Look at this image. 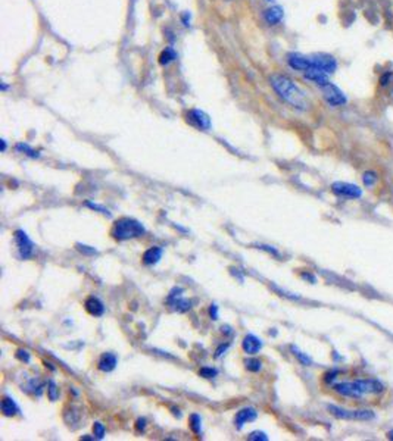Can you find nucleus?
<instances>
[{"instance_id":"ddd939ff","label":"nucleus","mask_w":393,"mask_h":441,"mask_svg":"<svg viewBox=\"0 0 393 441\" xmlns=\"http://www.w3.org/2000/svg\"><path fill=\"white\" fill-rule=\"evenodd\" d=\"M258 418V412L255 407H243L237 412L234 419V423L237 426V429H242L245 426V423L248 422H254Z\"/></svg>"},{"instance_id":"f03ea898","label":"nucleus","mask_w":393,"mask_h":441,"mask_svg":"<svg viewBox=\"0 0 393 441\" xmlns=\"http://www.w3.org/2000/svg\"><path fill=\"white\" fill-rule=\"evenodd\" d=\"M333 390L343 397L362 399L365 396L380 394L383 391V384L377 380H356L348 383H337L333 385Z\"/></svg>"},{"instance_id":"cd10ccee","label":"nucleus","mask_w":393,"mask_h":441,"mask_svg":"<svg viewBox=\"0 0 393 441\" xmlns=\"http://www.w3.org/2000/svg\"><path fill=\"white\" fill-rule=\"evenodd\" d=\"M93 432H95V437L98 440H103L105 438V434H106V429H105V425L102 422H95L93 425Z\"/></svg>"},{"instance_id":"b1692460","label":"nucleus","mask_w":393,"mask_h":441,"mask_svg":"<svg viewBox=\"0 0 393 441\" xmlns=\"http://www.w3.org/2000/svg\"><path fill=\"white\" fill-rule=\"evenodd\" d=\"M190 428L192 431L196 434V435H200L202 434V419L197 413H193L190 416Z\"/></svg>"},{"instance_id":"20e7f679","label":"nucleus","mask_w":393,"mask_h":441,"mask_svg":"<svg viewBox=\"0 0 393 441\" xmlns=\"http://www.w3.org/2000/svg\"><path fill=\"white\" fill-rule=\"evenodd\" d=\"M329 410L333 416L339 419H348V421H371L375 418L373 410H348L333 404H329Z\"/></svg>"},{"instance_id":"72a5a7b5","label":"nucleus","mask_w":393,"mask_h":441,"mask_svg":"<svg viewBox=\"0 0 393 441\" xmlns=\"http://www.w3.org/2000/svg\"><path fill=\"white\" fill-rule=\"evenodd\" d=\"M228 347H230V344H228V343H225V344H221V345H219V347L216 348V351H215V358H216V359H218V358H221V356L224 355V353H225V351L228 350Z\"/></svg>"},{"instance_id":"9d476101","label":"nucleus","mask_w":393,"mask_h":441,"mask_svg":"<svg viewBox=\"0 0 393 441\" xmlns=\"http://www.w3.org/2000/svg\"><path fill=\"white\" fill-rule=\"evenodd\" d=\"M187 121L193 127H196L199 130H203V131L211 128V118L203 111H199V109H192L187 114Z\"/></svg>"},{"instance_id":"393cba45","label":"nucleus","mask_w":393,"mask_h":441,"mask_svg":"<svg viewBox=\"0 0 393 441\" xmlns=\"http://www.w3.org/2000/svg\"><path fill=\"white\" fill-rule=\"evenodd\" d=\"M245 365H246V369L251 371V372H259L262 369V362L259 359H246L245 361Z\"/></svg>"},{"instance_id":"39448f33","label":"nucleus","mask_w":393,"mask_h":441,"mask_svg":"<svg viewBox=\"0 0 393 441\" xmlns=\"http://www.w3.org/2000/svg\"><path fill=\"white\" fill-rule=\"evenodd\" d=\"M321 92H323L324 100L330 106H333V108H340V106H345L348 103L346 95L340 90L337 85H334L333 82H329L327 85L321 87Z\"/></svg>"},{"instance_id":"ea45409f","label":"nucleus","mask_w":393,"mask_h":441,"mask_svg":"<svg viewBox=\"0 0 393 441\" xmlns=\"http://www.w3.org/2000/svg\"><path fill=\"white\" fill-rule=\"evenodd\" d=\"M387 437H389V438H390V440H393V429H392V431H389V432H387Z\"/></svg>"},{"instance_id":"a211bd4d","label":"nucleus","mask_w":393,"mask_h":441,"mask_svg":"<svg viewBox=\"0 0 393 441\" xmlns=\"http://www.w3.org/2000/svg\"><path fill=\"white\" fill-rule=\"evenodd\" d=\"M167 303H168V306H171L173 310L180 312V313H184L192 309V302L187 299H183L181 296L174 297V299H167Z\"/></svg>"},{"instance_id":"2f4dec72","label":"nucleus","mask_w":393,"mask_h":441,"mask_svg":"<svg viewBox=\"0 0 393 441\" xmlns=\"http://www.w3.org/2000/svg\"><path fill=\"white\" fill-rule=\"evenodd\" d=\"M17 358H18L21 362H25V364H28V362L31 361L30 353H28L27 350H24V348H20V350L17 351Z\"/></svg>"},{"instance_id":"0eeeda50","label":"nucleus","mask_w":393,"mask_h":441,"mask_svg":"<svg viewBox=\"0 0 393 441\" xmlns=\"http://www.w3.org/2000/svg\"><path fill=\"white\" fill-rule=\"evenodd\" d=\"M14 240H15V244L18 247V256H20V259L27 260V259H30L34 254V247L36 246L30 240V237L27 235V232L24 230H17L14 232Z\"/></svg>"},{"instance_id":"f3484780","label":"nucleus","mask_w":393,"mask_h":441,"mask_svg":"<svg viewBox=\"0 0 393 441\" xmlns=\"http://www.w3.org/2000/svg\"><path fill=\"white\" fill-rule=\"evenodd\" d=\"M284 17V11L281 6H271L264 12V19L268 25H277Z\"/></svg>"},{"instance_id":"e433bc0d","label":"nucleus","mask_w":393,"mask_h":441,"mask_svg":"<svg viewBox=\"0 0 393 441\" xmlns=\"http://www.w3.org/2000/svg\"><path fill=\"white\" fill-rule=\"evenodd\" d=\"M144 428H146V419L141 418V419L137 421V429L138 431H144Z\"/></svg>"},{"instance_id":"2eb2a0df","label":"nucleus","mask_w":393,"mask_h":441,"mask_svg":"<svg viewBox=\"0 0 393 441\" xmlns=\"http://www.w3.org/2000/svg\"><path fill=\"white\" fill-rule=\"evenodd\" d=\"M118 365V358L114 353H103L98 362V368L102 372H112Z\"/></svg>"},{"instance_id":"6e6552de","label":"nucleus","mask_w":393,"mask_h":441,"mask_svg":"<svg viewBox=\"0 0 393 441\" xmlns=\"http://www.w3.org/2000/svg\"><path fill=\"white\" fill-rule=\"evenodd\" d=\"M332 192L339 196V197H345V199H359L362 197V190L351 183H343V181H337L332 184Z\"/></svg>"},{"instance_id":"4be33fe9","label":"nucleus","mask_w":393,"mask_h":441,"mask_svg":"<svg viewBox=\"0 0 393 441\" xmlns=\"http://www.w3.org/2000/svg\"><path fill=\"white\" fill-rule=\"evenodd\" d=\"M17 150L21 152V153H24V154H27V156L31 157V159L40 157V153H39L37 150H34L31 146H28L27 143H20V144H17Z\"/></svg>"},{"instance_id":"f257e3e1","label":"nucleus","mask_w":393,"mask_h":441,"mask_svg":"<svg viewBox=\"0 0 393 441\" xmlns=\"http://www.w3.org/2000/svg\"><path fill=\"white\" fill-rule=\"evenodd\" d=\"M270 82L275 90V93L280 96V99H283L292 108H295L297 111L309 109L311 102H309L308 96L292 78H289L287 75H283V74H274V75H271Z\"/></svg>"},{"instance_id":"c9c22d12","label":"nucleus","mask_w":393,"mask_h":441,"mask_svg":"<svg viewBox=\"0 0 393 441\" xmlns=\"http://www.w3.org/2000/svg\"><path fill=\"white\" fill-rule=\"evenodd\" d=\"M209 316L214 321H216L219 318V315H218V306L216 305H211V307H209Z\"/></svg>"},{"instance_id":"aec40b11","label":"nucleus","mask_w":393,"mask_h":441,"mask_svg":"<svg viewBox=\"0 0 393 441\" xmlns=\"http://www.w3.org/2000/svg\"><path fill=\"white\" fill-rule=\"evenodd\" d=\"M174 59H177L176 50H174L173 47H167V49L161 53V56H159V63H161V65H168V63H171Z\"/></svg>"},{"instance_id":"dca6fc26","label":"nucleus","mask_w":393,"mask_h":441,"mask_svg":"<svg viewBox=\"0 0 393 441\" xmlns=\"http://www.w3.org/2000/svg\"><path fill=\"white\" fill-rule=\"evenodd\" d=\"M164 250L158 246H153L150 249H147L143 253V263L147 265V267H152V265H156L161 259H162Z\"/></svg>"},{"instance_id":"c756f323","label":"nucleus","mask_w":393,"mask_h":441,"mask_svg":"<svg viewBox=\"0 0 393 441\" xmlns=\"http://www.w3.org/2000/svg\"><path fill=\"white\" fill-rule=\"evenodd\" d=\"M77 249L78 251H81L84 254H96L98 250L95 247H90V246H86V244H81V243H77Z\"/></svg>"},{"instance_id":"f8f14e48","label":"nucleus","mask_w":393,"mask_h":441,"mask_svg":"<svg viewBox=\"0 0 393 441\" xmlns=\"http://www.w3.org/2000/svg\"><path fill=\"white\" fill-rule=\"evenodd\" d=\"M262 345H264L262 340L258 338L255 334H248L242 341V348L246 355H256V353L262 350Z\"/></svg>"},{"instance_id":"a878e982","label":"nucleus","mask_w":393,"mask_h":441,"mask_svg":"<svg viewBox=\"0 0 393 441\" xmlns=\"http://www.w3.org/2000/svg\"><path fill=\"white\" fill-rule=\"evenodd\" d=\"M47 396L52 402H56L58 397H59V388H58V385L53 380H50L47 383Z\"/></svg>"},{"instance_id":"58836bf2","label":"nucleus","mask_w":393,"mask_h":441,"mask_svg":"<svg viewBox=\"0 0 393 441\" xmlns=\"http://www.w3.org/2000/svg\"><path fill=\"white\" fill-rule=\"evenodd\" d=\"M5 150H6V141L2 140V152H5Z\"/></svg>"},{"instance_id":"9b49d317","label":"nucleus","mask_w":393,"mask_h":441,"mask_svg":"<svg viewBox=\"0 0 393 441\" xmlns=\"http://www.w3.org/2000/svg\"><path fill=\"white\" fill-rule=\"evenodd\" d=\"M303 78H305L306 81L312 82V84L318 85L320 88L324 87V85H327V84L330 82L329 74H326V72H323V71H320V69H317V68H309L308 71H305V72H303Z\"/></svg>"},{"instance_id":"7ed1b4c3","label":"nucleus","mask_w":393,"mask_h":441,"mask_svg":"<svg viewBox=\"0 0 393 441\" xmlns=\"http://www.w3.org/2000/svg\"><path fill=\"white\" fill-rule=\"evenodd\" d=\"M146 228L141 222L133 218H121L114 224L112 228V237L118 241H125L131 238H137L144 235Z\"/></svg>"},{"instance_id":"423d86ee","label":"nucleus","mask_w":393,"mask_h":441,"mask_svg":"<svg viewBox=\"0 0 393 441\" xmlns=\"http://www.w3.org/2000/svg\"><path fill=\"white\" fill-rule=\"evenodd\" d=\"M311 62H312V68H317L329 75L334 74L339 68L337 59L329 53H315L311 55Z\"/></svg>"},{"instance_id":"4c0bfd02","label":"nucleus","mask_w":393,"mask_h":441,"mask_svg":"<svg viewBox=\"0 0 393 441\" xmlns=\"http://www.w3.org/2000/svg\"><path fill=\"white\" fill-rule=\"evenodd\" d=\"M390 78H392V74L383 75V77H381V85H387V84L390 82Z\"/></svg>"},{"instance_id":"4468645a","label":"nucleus","mask_w":393,"mask_h":441,"mask_svg":"<svg viewBox=\"0 0 393 441\" xmlns=\"http://www.w3.org/2000/svg\"><path fill=\"white\" fill-rule=\"evenodd\" d=\"M84 306H86V310H87L92 316L99 318V316H103V313H105V305H103V302H102L99 297H96V296H90V297L84 302Z\"/></svg>"},{"instance_id":"bb28decb","label":"nucleus","mask_w":393,"mask_h":441,"mask_svg":"<svg viewBox=\"0 0 393 441\" xmlns=\"http://www.w3.org/2000/svg\"><path fill=\"white\" fill-rule=\"evenodd\" d=\"M199 375H200V377H203V378H206V380H211V378H215V377L218 375V371H216L215 368L203 366V368H200Z\"/></svg>"},{"instance_id":"7c9ffc66","label":"nucleus","mask_w":393,"mask_h":441,"mask_svg":"<svg viewBox=\"0 0 393 441\" xmlns=\"http://www.w3.org/2000/svg\"><path fill=\"white\" fill-rule=\"evenodd\" d=\"M249 440L251 441H267L268 440V435L262 431H254L251 435H249Z\"/></svg>"},{"instance_id":"a19ab883","label":"nucleus","mask_w":393,"mask_h":441,"mask_svg":"<svg viewBox=\"0 0 393 441\" xmlns=\"http://www.w3.org/2000/svg\"><path fill=\"white\" fill-rule=\"evenodd\" d=\"M268 2H274V0H268Z\"/></svg>"},{"instance_id":"1a4fd4ad","label":"nucleus","mask_w":393,"mask_h":441,"mask_svg":"<svg viewBox=\"0 0 393 441\" xmlns=\"http://www.w3.org/2000/svg\"><path fill=\"white\" fill-rule=\"evenodd\" d=\"M287 65L295 69V71H308L309 68H312V62H311V56H305L302 53H296L292 52L287 55Z\"/></svg>"},{"instance_id":"473e14b6","label":"nucleus","mask_w":393,"mask_h":441,"mask_svg":"<svg viewBox=\"0 0 393 441\" xmlns=\"http://www.w3.org/2000/svg\"><path fill=\"white\" fill-rule=\"evenodd\" d=\"M258 249H261V250H265L267 253H270V254H273V256H275V257H280V253L274 249V247H271V246H265V244H259L258 246Z\"/></svg>"},{"instance_id":"c85d7f7f","label":"nucleus","mask_w":393,"mask_h":441,"mask_svg":"<svg viewBox=\"0 0 393 441\" xmlns=\"http://www.w3.org/2000/svg\"><path fill=\"white\" fill-rule=\"evenodd\" d=\"M86 206L87 208H90L92 211H98L99 213H102V215H106V216H111V212L105 208V206H100V205H98V203H92V202H86Z\"/></svg>"},{"instance_id":"5701e85b","label":"nucleus","mask_w":393,"mask_h":441,"mask_svg":"<svg viewBox=\"0 0 393 441\" xmlns=\"http://www.w3.org/2000/svg\"><path fill=\"white\" fill-rule=\"evenodd\" d=\"M292 348V351H293V355L297 358V361L303 365V366H311L312 365V361H311V358L308 356V355H305L303 351H300L296 345H292L290 347Z\"/></svg>"},{"instance_id":"6ab92c4d","label":"nucleus","mask_w":393,"mask_h":441,"mask_svg":"<svg viewBox=\"0 0 393 441\" xmlns=\"http://www.w3.org/2000/svg\"><path fill=\"white\" fill-rule=\"evenodd\" d=\"M2 413H3V416H8V418H12L17 413H20V407L12 397L5 396L2 399Z\"/></svg>"},{"instance_id":"412c9836","label":"nucleus","mask_w":393,"mask_h":441,"mask_svg":"<svg viewBox=\"0 0 393 441\" xmlns=\"http://www.w3.org/2000/svg\"><path fill=\"white\" fill-rule=\"evenodd\" d=\"M377 181H378V175H377V172H374V171H367V172H364V175H362V183H364V186L365 187H374L375 184H377Z\"/></svg>"},{"instance_id":"f704fd0d","label":"nucleus","mask_w":393,"mask_h":441,"mask_svg":"<svg viewBox=\"0 0 393 441\" xmlns=\"http://www.w3.org/2000/svg\"><path fill=\"white\" fill-rule=\"evenodd\" d=\"M183 288L181 287H174L171 291H170V294H168V297L167 299H174V297H178V296H181L183 294Z\"/></svg>"}]
</instances>
